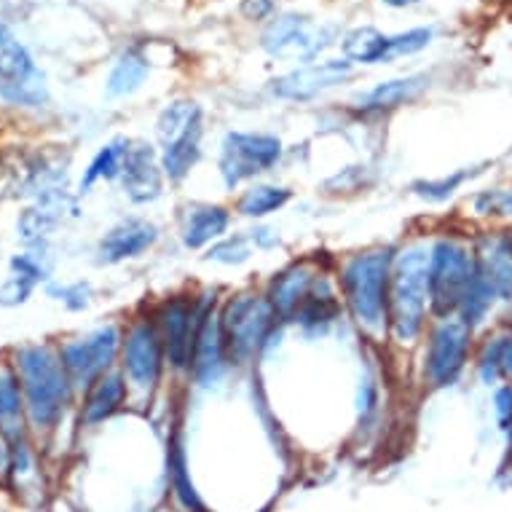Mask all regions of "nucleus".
I'll list each match as a JSON object with an SVG mask.
<instances>
[{
  "mask_svg": "<svg viewBox=\"0 0 512 512\" xmlns=\"http://www.w3.org/2000/svg\"><path fill=\"white\" fill-rule=\"evenodd\" d=\"M17 376L30 421L41 429L57 427L73 395V381L59 354L49 346H22L17 352Z\"/></svg>",
  "mask_w": 512,
  "mask_h": 512,
  "instance_id": "1",
  "label": "nucleus"
},
{
  "mask_svg": "<svg viewBox=\"0 0 512 512\" xmlns=\"http://www.w3.org/2000/svg\"><path fill=\"white\" fill-rule=\"evenodd\" d=\"M429 309V250L411 244L392 261L389 274V330L397 341H413L424 330Z\"/></svg>",
  "mask_w": 512,
  "mask_h": 512,
  "instance_id": "2",
  "label": "nucleus"
},
{
  "mask_svg": "<svg viewBox=\"0 0 512 512\" xmlns=\"http://www.w3.org/2000/svg\"><path fill=\"white\" fill-rule=\"evenodd\" d=\"M395 250H373L354 255L344 266L346 306L357 319V325L370 333H381L389 328V274H392Z\"/></svg>",
  "mask_w": 512,
  "mask_h": 512,
  "instance_id": "3",
  "label": "nucleus"
},
{
  "mask_svg": "<svg viewBox=\"0 0 512 512\" xmlns=\"http://www.w3.org/2000/svg\"><path fill=\"white\" fill-rule=\"evenodd\" d=\"M475 271V247H467L459 239H437L429 247V311L435 319H451L459 314Z\"/></svg>",
  "mask_w": 512,
  "mask_h": 512,
  "instance_id": "4",
  "label": "nucleus"
},
{
  "mask_svg": "<svg viewBox=\"0 0 512 512\" xmlns=\"http://www.w3.org/2000/svg\"><path fill=\"white\" fill-rule=\"evenodd\" d=\"M277 325V314L269 298L261 295H236L220 309V328L226 344V360L244 365L261 352Z\"/></svg>",
  "mask_w": 512,
  "mask_h": 512,
  "instance_id": "5",
  "label": "nucleus"
},
{
  "mask_svg": "<svg viewBox=\"0 0 512 512\" xmlns=\"http://www.w3.org/2000/svg\"><path fill=\"white\" fill-rule=\"evenodd\" d=\"M156 135L161 143V169L180 183L202 156V108L191 100H177L161 110Z\"/></svg>",
  "mask_w": 512,
  "mask_h": 512,
  "instance_id": "6",
  "label": "nucleus"
},
{
  "mask_svg": "<svg viewBox=\"0 0 512 512\" xmlns=\"http://www.w3.org/2000/svg\"><path fill=\"white\" fill-rule=\"evenodd\" d=\"M475 330L467 328L462 319H437V325L429 333L427 360H424V376L435 389L454 387L462 378L470 362V349Z\"/></svg>",
  "mask_w": 512,
  "mask_h": 512,
  "instance_id": "7",
  "label": "nucleus"
},
{
  "mask_svg": "<svg viewBox=\"0 0 512 512\" xmlns=\"http://www.w3.org/2000/svg\"><path fill=\"white\" fill-rule=\"evenodd\" d=\"M282 140L258 132H228L220 151V175L226 188H236L244 180L277 167L282 159Z\"/></svg>",
  "mask_w": 512,
  "mask_h": 512,
  "instance_id": "8",
  "label": "nucleus"
},
{
  "mask_svg": "<svg viewBox=\"0 0 512 512\" xmlns=\"http://www.w3.org/2000/svg\"><path fill=\"white\" fill-rule=\"evenodd\" d=\"M118 346H121V333L116 325H105L89 336L76 338L62 346L59 360L68 370L73 387H92L97 378L105 376L116 360Z\"/></svg>",
  "mask_w": 512,
  "mask_h": 512,
  "instance_id": "9",
  "label": "nucleus"
},
{
  "mask_svg": "<svg viewBox=\"0 0 512 512\" xmlns=\"http://www.w3.org/2000/svg\"><path fill=\"white\" fill-rule=\"evenodd\" d=\"M202 303L191 301L185 295L169 298L159 311V333L164 341L169 365L175 370H191V354H194V338L202 317Z\"/></svg>",
  "mask_w": 512,
  "mask_h": 512,
  "instance_id": "10",
  "label": "nucleus"
},
{
  "mask_svg": "<svg viewBox=\"0 0 512 512\" xmlns=\"http://www.w3.org/2000/svg\"><path fill=\"white\" fill-rule=\"evenodd\" d=\"M0 97L11 105L38 108L46 102V84L35 68L30 51L19 41H6L0 49Z\"/></svg>",
  "mask_w": 512,
  "mask_h": 512,
  "instance_id": "11",
  "label": "nucleus"
},
{
  "mask_svg": "<svg viewBox=\"0 0 512 512\" xmlns=\"http://www.w3.org/2000/svg\"><path fill=\"white\" fill-rule=\"evenodd\" d=\"M164 341H161L159 325L140 319L126 333L124 341V370L129 381L140 389H151L164 368Z\"/></svg>",
  "mask_w": 512,
  "mask_h": 512,
  "instance_id": "12",
  "label": "nucleus"
},
{
  "mask_svg": "<svg viewBox=\"0 0 512 512\" xmlns=\"http://www.w3.org/2000/svg\"><path fill=\"white\" fill-rule=\"evenodd\" d=\"M226 344H223V328H220V311H215V295H207L202 303V317L194 338V354H191V373L199 384L210 387L226 368Z\"/></svg>",
  "mask_w": 512,
  "mask_h": 512,
  "instance_id": "13",
  "label": "nucleus"
},
{
  "mask_svg": "<svg viewBox=\"0 0 512 512\" xmlns=\"http://www.w3.org/2000/svg\"><path fill=\"white\" fill-rule=\"evenodd\" d=\"M352 76V62L349 59H330V62H317V65H306L293 73H285L271 81V92L277 94L279 100H311L317 94L336 89L344 84L346 78Z\"/></svg>",
  "mask_w": 512,
  "mask_h": 512,
  "instance_id": "14",
  "label": "nucleus"
},
{
  "mask_svg": "<svg viewBox=\"0 0 512 512\" xmlns=\"http://www.w3.org/2000/svg\"><path fill=\"white\" fill-rule=\"evenodd\" d=\"M328 46L322 41V30H314L311 22L301 14H282L263 30V49L271 57L311 59Z\"/></svg>",
  "mask_w": 512,
  "mask_h": 512,
  "instance_id": "15",
  "label": "nucleus"
},
{
  "mask_svg": "<svg viewBox=\"0 0 512 512\" xmlns=\"http://www.w3.org/2000/svg\"><path fill=\"white\" fill-rule=\"evenodd\" d=\"M161 161L156 159L151 145H129L126 151L124 167H121V183H124V194L135 204L156 202L161 196Z\"/></svg>",
  "mask_w": 512,
  "mask_h": 512,
  "instance_id": "16",
  "label": "nucleus"
},
{
  "mask_svg": "<svg viewBox=\"0 0 512 512\" xmlns=\"http://www.w3.org/2000/svg\"><path fill=\"white\" fill-rule=\"evenodd\" d=\"M156 239H159V228L148 220H124L105 234V239L97 247V255H100V263H108V266L129 261V258L143 255L145 250H151Z\"/></svg>",
  "mask_w": 512,
  "mask_h": 512,
  "instance_id": "17",
  "label": "nucleus"
},
{
  "mask_svg": "<svg viewBox=\"0 0 512 512\" xmlns=\"http://www.w3.org/2000/svg\"><path fill=\"white\" fill-rule=\"evenodd\" d=\"M480 274L494 287L496 298L502 303H512V236L488 234L475 247Z\"/></svg>",
  "mask_w": 512,
  "mask_h": 512,
  "instance_id": "18",
  "label": "nucleus"
},
{
  "mask_svg": "<svg viewBox=\"0 0 512 512\" xmlns=\"http://www.w3.org/2000/svg\"><path fill=\"white\" fill-rule=\"evenodd\" d=\"M311 285H314V274L306 266H290L277 274L269 287V295H266L277 319H293L295 311L306 301Z\"/></svg>",
  "mask_w": 512,
  "mask_h": 512,
  "instance_id": "19",
  "label": "nucleus"
},
{
  "mask_svg": "<svg viewBox=\"0 0 512 512\" xmlns=\"http://www.w3.org/2000/svg\"><path fill=\"white\" fill-rule=\"evenodd\" d=\"M427 76H408V78H392L384 84L373 86L357 100V108L362 113H384V110H395L405 102L416 100L424 89H427Z\"/></svg>",
  "mask_w": 512,
  "mask_h": 512,
  "instance_id": "20",
  "label": "nucleus"
},
{
  "mask_svg": "<svg viewBox=\"0 0 512 512\" xmlns=\"http://www.w3.org/2000/svg\"><path fill=\"white\" fill-rule=\"evenodd\" d=\"M344 57L357 65H378L395 59V41L376 27H357L341 41Z\"/></svg>",
  "mask_w": 512,
  "mask_h": 512,
  "instance_id": "21",
  "label": "nucleus"
},
{
  "mask_svg": "<svg viewBox=\"0 0 512 512\" xmlns=\"http://www.w3.org/2000/svg\"><path fill=\"white\" fill-rule=\"evenodd\" d=\"M126 400V381L121 373H105L94 381L89 387V395H86L84 403V421L89 427L94 424H102L105 419H110L113 413L124 405Z\"/></svg>",
  "mask_w": 512,
  "mask_h": 512,
  "instance_id": "22",
  "label": "nucleus"
},
{
  "mask_svg": "<svg viewBox=\"0 0 512 512\" xmlns=\"http://www.w3.org/2000/svg\"><path fill=\"white\" fill-rule=\"evenodd\" d=\"M338 311H341V306H338L336 293L330 290L328 282L314 279L306 301L301 303V309L295 311L293 319L306 333H325L338 319Z\"/></svg>",
  "mask_w": 512,
  "mask_h": 512,
  "instance_id": "23",
  "label": "nucleus"
},
{
  "mask_svg": "<svg viewBox=\"0 0 512 512\" xmlns=\"http://www.w3.org/2000/svg\"><path fill=\"white\" fill-rule=\"evenodd\" d=\"M65 210H68V196H65V191H59V188L46 191V194L38 196L35 207H30L22 215L19 231H22L27 242L41 239V236H46L49 231H54L59 226V220L65 218Z\"/></svg>",
  "mask_w": 512,
  "mask_h": 512,
  "instance_id": "24",
  "label": "nucleus"
},
{
  "mask_svg": "<svg viewBox=\"0 0 512 512\" xmlns=\"http://www.w3.org/2000/svg\"><path fill=\"white\" fill-rule=\"evenodd\" d=\"M228 223H231V215H228L226 207L204 204V207L191 212L188 220H185L183 244L188 250H202V247H207V244L226 234Z\"/></svg>",
  "mask_w": 512,
  "mask_h": 512,
  "instance_id": "25",
  "label": "nucleus"
},
{
  "mask_svg": "<svg viewBox=\"0 0 512 512\" xmlns=\"http://www.w3.org/2000/svg\"><path fill=\"white\" fill-rule=\"evenodd\" d=\"M145 78H148V59L140 51H126L110 73L108 94L110 97H126V94L137 92L145 84Z\"/></svg>",
  "mask_w": 512,
  "mask_h": 512,
  "instance_id": "26",
  "label": "nucleus"
},
{
  "mask_svg": "<svg viewBox=\"0 0 512 512\" xmlns=\"http://www.w3.org/2000/svg\"><path fill=\"white\" fill-rule=\"evenodd\" d=\"M290 199H293V194L287 188H279V185H252L250 191L242 194L236 210L244 218H266L271 212L282 210Z\"/></svg>",
  "mask_w": 512,
  "mask_h": 512,
  "instance_id": "27",
  "label": "nucleus"
},
{
  "mask_svg": "<svg viewBox=\"0 0 512 512\" xmlns=\"http://www.w3.org/2000/svg\"><path fill=\"white\" fill-rule=\"evenodd\" d=\"M129 140H113L105 148H100V153L94 156L89 169H86L84 180H81V191H89L97 180H113V177H121V167H124L126 151H129Z\"/></svg>",
  "mask_w": 512,
  "mask_h": 512,
  "instance_id": "28",
  "label": "nucleus"
},
{
  "mask_svg": "<svg viewBox=\"0 0 512 512\" xmlns=\"http://www.w3.org/2000/svg\"><path fill=\"white\" fill-rule=\"evenodd\" d=\"M169 480L175 488L177 502L183 504L188 512H204V504L196 494L194 483H191V472H188V462H185V451L180 443H172V454H169Z\"/></svg>",
  "mask_w": 512,
  "mask_h": 512,
  "instance_id": "29",
  "label": "nucleus"
},
{
  "mask_svg": "<svg viewBox=\"0 0 512 512\" xmlns=\"http://www.w3.org/2000/svg\"><path fill=\"white\" fill-rule=\"evenodd\" d=\"M472 175H475V172L462 169V172H451V175L437 177V180H419V183H413V194L419 196V199H424V202H445V199H451Z\"/></svg>",
  "mask_w": 512,
  "mask_h": 512,
  "instance_id": "30",
  "label": "nucleus"
},
{
  "mask_svg": "<svg viewBox=\"0 0 512 512\" xmlns=\"http://www.w3.org/2000/svg\"><path fill=\"white\" fill-rule=\"evenodd\" d=\"M22 384H19L17 368H6L0 365V421L17 419L25 400H22Z\"/></svg>",
  "mask_w": 512,
  "mask_h": 512,
  "instance_id": "31",
  "label": "nucleus"
},
{
  "mask_svg": "<svg viewBox=\"0 0 512 512\" xmlns=\"http://www.w3.org/2000/svg\"><path fill=\"white\" fill-rule=\"evenodd\" d=\"M252 247L244 236H231V239H220L218 244H212L210 252L204 255L207 261L223 263V266H239V263L250 261Z\"/></svg>",
  "mask_w": 512,
  "mask_h": 512,
  "instance_id": "32",
  "label": "nucleus"
},
{
  "mask_svg": "<svg viewBox=\"0 0 512 512\" xmlns=\"http://www.w3.org/2000/svg\"><path fill=\"white\" fill-rule=\"evenodd\" d=\"M494 416H496V427L507 440V448L512 451V384H499L494 389Z\"/></svg>",
  "mask_w": 512,
  "mask_h": 512,
  "instance_id": "33",
  "label": "nucleus"
},
{
  "mask_svg": "<svg viewBox=\"0 0 512 512\" xmlns=\"http://www.w3.org/2000/svg\"><path fill=\"white\" fill-rule=\"evenodd\" d=\"M35 285L30 277H22V274H11L3 285H0V306H22V303L33 295Z\"/></svg>",
  "mask_w": 512,
  "mask_h": 512,
  "instance_id": "34",
  "label": "nucleus"
},
{
  "mask_svg": "<svg viewBox=\"0 0 512 512\" xmlns=\"http://www.w3.org/2000/svg\"><path fill=\"white\" fill-rule=\"evenodd\" d=\"M392 41H395V59L411 57V54L427 49L432 43V30L429 27H416V30H408V33L392 35Z\"/></svg>",
  "mask_w": 512,
  "mask_h": 512,
  "instance_id": "35",
  "label": "nucleus"
},
{
  "mask_svg": "<svg viewBox=\"0 0 512 512\" xmlns=\"http://www.w3.org/2000/svg\"><path fill=\"white\" fill-rule=\"evenodd\" d=\"M475 210L480 215H494V218H502V215H512V191H486L475 199Z\"/></svg>",
  "mask_w": 512,
  "mask_h": 512,
  "instance_id": "36",
  "label": "nucleus"
},
{
  "mask_svg": "<svg viewBox=\"0 0 512 512\" xmlns=\"http://www.w3.org/2000/svg\"><path fill=\"white\" fill-rule=\"evenodd\" d=\"M51 295H59V301H65L70 309H84L89 303V287L76 285V287H62V290H51Z\"/></svg>",
  "mask_w": 512,
  "mask_h": 512,
  "instance_id": "37",
  "label": "nucleus"
},
{
  "mask_svg": "<svg viewBox=\"0 0 512 512\" xmlns=\"http://www.w3.org/2000/svg\"><path fill=\"white\" fill-rule=\"evenodd\" d=\"M502 381L512 384V328L502 333Z\"/></svg>",
  "mask_w": 512,
  "mask_h": 512,
  "instance_id": "38",
  "label": "nucleus"
},
{
  "mask_svg": "<svg viewBox=\"0 0 512 512\" xmlns=\"http://www.w3.org/2000/svg\"><path fill=\"white\" fill-rule=\"evenodd\" d=\"M271 11V0H244V14L250 19H263Z\"/></svg>",
  "mask_w": 512,
  "mask_h": 512,
  "instance_id": "39",
  "label": "nucleus"
},
{
  "mask_svg": "<svg viewBox=\"0 0 512 512\" xmlns=\"http://www.w3.org/2000/svg\"><path fill=\"white\" fill-rule=\"evenodd\" d=\"M252 242H255V247L269 250V247H274L279 242V236L271 228H258V231H252Z\"/></svg>",
  "mask_w": 512,
  "mask_h": 512,
  "instance_id": "40",
  "label": "nucleus"
},
{
  "mask_svg": "<svg viewBox=\"0 0 512 512\" xmlns=\"http://www.w3.org/2000/svg\"><path fill=\"white\" fill-rule=\"evenodd\" d=\"M9 459H11L9 445H6V440H3V437H0V470H3V467H6V464H9Z\"/></svg>",
  "mask_w": 512,
  "mask_h": 512,
  "instance_id": "41",
  "label": "nucleus"
},
{
  "mask_svg": "<svg viewBox=\"0 0 512 512\" xmlns=\"http://www.w3.org/2000/svg\"><path fill=\"white\" fill-rule=\"evenodd\" d=\"M381 3L395 6V9H405V6H413V3H419V0H381Z\"/></svg>",
  "mask_w": 512,
  "mask_h": 512,
  "instance_id": "42",
  "label": "nucleus"
},
{
  "mask_svg": "<svg viewBox=\"0 0 512 512\" xmlns=\"http://www.w3.org/2000/svg\"><path fill=\"white\" fill-rule=\"evenodd\" d=\"M3 43H6V33H3V27H0V49H3Z\"/></svg>",
  "mask_w": 512,
  "mask_h": 512,
  "instance_id": "43",
  "label": "nucleus"
}]
</instances>
